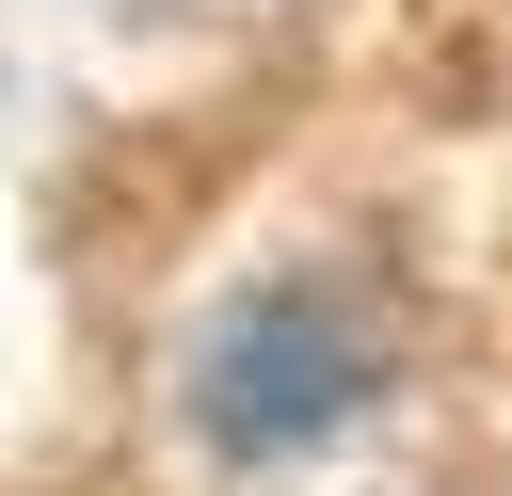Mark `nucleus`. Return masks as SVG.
Segmentation results:
<instances>
[{
	"instance_id": "obj_1",
	"label": "nucleus",
	"mask_w": 512,
	"mask_h": 496,
	"mask_svg": "<svg viewBox=\"0 0 512 496\" xmlns=\"http://www.w3.org/2000/svg\"><path fill=\"white\" fill-rule=\"evenodd\" d=\"M368 384H384V336H368V304H352L336 272H288V288H256V304H224L208 352H192V416H208L224 464L320 448Z\"/></svg>"
}]
</instances>
